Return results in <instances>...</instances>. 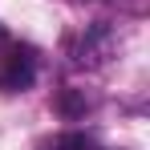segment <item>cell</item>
<instances>
[{
  "label": "cell",
  "mask_w": 150,
  "mask_h": 150,
  "mask_svg": "<svg viewBox=\"0 0 150 150\" xmlns=\"http://www.w3.org/2000/svg\"><path fill=\"white\" fill-rule=\"evenodd\" d=\"M110 49H114V33L105 25H93V28H85V37L77 45V61L81 65H101V57H110Z\"/></svg>",
  "instance_id": "obj_1"
},
{
  "label": "cell",
  "mask_w": 150,
  "mask_h": 150,
  "mask_svg": "<svg viewBox=\"0 0 150 150\" xmlns=\"http://www.w3.org/2000/svg\"><path fill=\"white\" fill-rule=\"evenodd\" d=\"M33 77H37L33 57H28V53H12V57H8V65H4V73H0V89L21 93V89H28V85H33Z\"/></svg>",
  "instance_id": "obj_2"
},
{
  "label": "cell",
  "mask_w": 150,
  "mask_h": 150,
  "mask_svg": "<svg viewBox=\"0 0 150 150\" xmlns=\"http://www.w3.org/2000/svg\"><path fill=\"white\" fill-rule=\"evenodd\" d=\"M85 110H89V101H85L81 89H61V93H57V114H61V118L73 122V118H85Z\"/></svg>",
  "instance_id": "obj_3"
},
{
  "label": "cell",
  "mask_w": 150,
  "mask_h": 150,
  "mask_svg": "<svg viewBox=\"0 0 150 150\" xmlns=\"http://www.w3.org/2000/svg\"><path fill=\"white\" fill-rule=\"evenodd\" d=\"M41 150H93V142L85 134H57L49 142H41Z\"/></svg>",
  "instance_id": "obj_4"
},
{
  "label": "cell",
  "mask_w": 150,
  "mask_h": 150,
  "mask_svg": "<svg viewBox=\"0 0 150 150\" xmlns=\"http://www.w3.org/2000/svg\"><path fill=\"white\" fill-rule=\"evenodd\" d=\"M0 37H4V28H0Z\"/></svg>",
  "instance_id": "obj_5"
}]
</instances>
